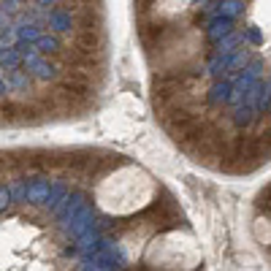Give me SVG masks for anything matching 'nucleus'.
Instances as JSON below:
<instances>
[{"label": "nucleus", "instance_id": "3", "mask_svg": "<svg viewBox=\"0 0 271 271\" xmlns=\"http://www.w3.org/2000/svg\"><path fill=\"white\" fill-rule=\"evenodd\" d=\"M252 230H255V239H258L260 244H271V220H263V217H258L252 222Z\"/></svg>", "mask_w": 271, "mask_h": 271}, {"label": "nucleus", "instance_id": "1", "mask_svg": "<svg viewBox=\"0 0 271 271\" xmlns=\"http://www.w3.org/2000/svg\"><path fill=\"white\" fill-rule=\"evenodd\" d=\"M157 190V179L144 165L125 163L95 185V206L109 217H133L155 204Z\"/></svg>", "mask_w": 271, "mask_h": 271}, {"label": "nucleus", "instance_id": "2", "mask_svg": "<svg viewBox=\"0 0 271 271\" xmlns=\"http://www.w3.org/2000/svg\"><path fill=\"white\" fill-rule=\"evenodd\" d=\"M204 260V250L190 230L174 228L152 236L144 247V263L157 271H195Z\"/></svg>", "mask_w": 271, "mask_h": 271}]
</instances>
